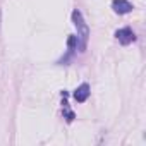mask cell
<instances>
[{
  "label": "cell",
  "mask_w": 146,
  "mask_h": 146,
  "mask_svg": "<svg viewBox=\"0 0 146 146\" xmlns=\"http://www.w3.org/2000/svg\"><path fill=\"white\" fill-rule=\"evenodd\" d=\"M112 9L117 12V14H127L132 11V4L129 0H113L112 2Z\"/></svg>",
  "instance_id": "cell-3"
},
{
  "label": "cell",
  "mask_w": 146,
  "mask_h": 146,
  "mask_svg": "<svg viewBox=\"0 0 146 146\" xmlns=\"http://www.w3.org/2000/svg\"><path fill=\"white\" fill-rule=\"evenodd\" d=\"M115 38L119 40V43L129 45V43H132L136 40V35H134V31L131 28H122V29H117L115 31Z\"/></svg>",
  "instance_id": "cell-2"
},
{
  "label": "cell",
  "mask_w": 146,
  "mask_h": 146,
  "mask_svg": "<svg viewBox=\"0 0 146 146\" xmlns=\"http://www.w3.org/2000/svg\"><path fill=\"white\" fill-rule=\"evenodd\" d=\"M88 96H90V86H88L86 83H83L81 86L76 88V91H74V100H76V102L83 103V102L88 100Z\"/></svg>",
  "instance_id": "cell-4"
},
{
  "label": "cell",
  "mask_w": 146,
  "mask_h": 146,
  "mask_svg": "<svg viewBox=\"0 0 146 146\" xmlns=\"http://www.w3.org/2000/svg\"><path fill=\"white\" fill-rule=\"evenodd\" d=\"M72 21H74V26L78 29V50L84 52L86 45H88V38H90V28L83 19L81 11H78V9H74V12H72Z\"/></svg>",
  "instance_id": "cell-1"
},
{
  "label": "cell",
  "mask_w": 146,
  "mask_h": 146,
  "mask_svg": "<svg viewBox=\"0 0 146 146\" xmlns=\"http://www.w3.org/2000/svg\"><path fill=\"white\" fill-rule=\"evenodd\" d=\"M67 46H69L70 52L74 50V48H78V36H76V35H70V36H69V40H67Z\"/></svg>",
  "instance_id": "cell-5"
}]
</instances>
